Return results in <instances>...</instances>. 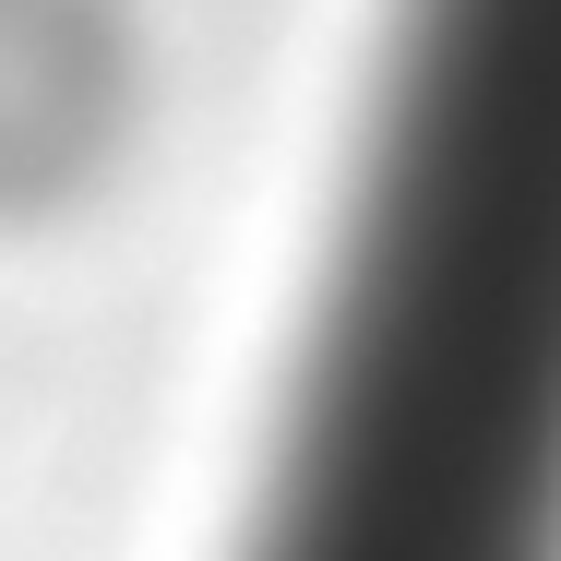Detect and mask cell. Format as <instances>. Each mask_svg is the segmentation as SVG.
I'll use <instances>...</instances> for the list:
<instances>
[{
	"label": "cell",
	"mask_w": 561,
	"mask_h": 561,
	"mask_svg": "<svg viewBox=\"0 0 561 561\" xmlns=\"http://www.w3.org/2000/svg\"><path fill=\"white\" fill-rule=\"evenodd\" d=\"M275 561H561V0H394Z\"/></svg>",
	"instance_id": "6da1fadb"
}]
</instances>
